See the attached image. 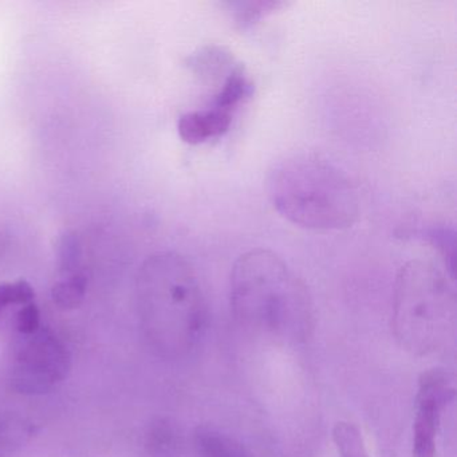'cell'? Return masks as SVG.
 <instances>
[{
	"label": "cell",
	"mask_w": 457,
	"mask_h": 457,
	"mask_svg": "<svg viewBox=\"0 0 457 457\" xmlns=\"http://www.w3.org/2000/svg\"><path fill=\"white\" fill-rule=\"evenodd\" d=\"M267 191L282 218L312 231H341L360 216V196L352 179L314 152H299L275 162Z\"/></svg>",
	"instance_id": "cell-2"
},
{
	"label": "cell",
	"mask_w": 457,
	"mask_h": 457,
	"mask_svg": "<svg viewBox=\"0 0 457 457\" xmlns=\"http://www.w3.org/2000/svg\"><path fill=\"white\" fill-rule=\"evenodd\" d=\"M456 328V294L440 269L411 261L401 267L393 295V330L403 349L429 355L443 349Z\"/></svg>",
	"instance_id": "cell-4"
},
{
	"label": "cell",
	"mask_w": 457,
	"mask_h": 457,
	"mask_svg": "<svg viewBox=\"0 0 457 457\" xmlns=\"http://www.w3.org/2000/svg\"><path fill=\"white\" fill-rule=\"evenodd\" d=\"M232 119V114L211 106L188 112L179 119V136L184 143L199 145L226 135L231 128Z\"/></svg>",
	"instance_id": "cell-7"
},
{
	"label": "cell",
	"mask_w": 457,
	"mask_h": 457,
	"mask_svg": "<svg viewBox=\"0 0 457 457\" xmlns=\"http://www.w3.org/2000/svg\"><path fill=\"white\" fill-rule=\"evenodd\" d=\"M456 398L454 377L444 369L420 376L413 424V456L435 457L444 411Z\"/></svg>",
	"instance_id": "cell-6"
},
{
	"label": "cell",
	"mask_w": 457,
	"mask_h": 457,
	"mask_svg": "<svg viewBox=\"0 0 457 457\" xmlns=\"http://www.w3.org/2000/svg\"><path fill=\"white\" fill-rule=\"evenodd\" d=\"M425 237L432 243L433 245L440 250L445 261L446 269L451 274L452 279L454 278V231L446 227H437L430 228L425 234Z\"/></svg>",
	"instance_id": "cell-13"
},
{
	"label": "cell",
	"mask_w": 457,
	"mask_h": 457,
	"mask_svg": "<svg viewBox=\"0 0 457 457\" xmlns=\"http://www.w3.org/2000/svg\"><path fill=\"white\" fill-rule=\"evenodd\" d=\"M15 326L22 336H31L41 328V312L34 302L25 304L18 312Z\"/></svg>",
	"instance_id": "cell-15"
},
{
	"label": "cell",
	"mask_w": 457,
	"mask_h": 457,
	"mask_svg": "<svg viewBox=\"0 0 457 457\" xmlns=\"http://www.w3.org/2000/svg\"><path fill=\"white\" fill-rule=\"evenodd\" d=\"M141 302L149 339L160 354L183 357L199 344L207 304L199 278L183 256L149 259L141 275Z\"/></svg>",
	"instance_id": "cell-3"
},
{
	"label": "cell",
	"mask_w": 457,
	"mask_h": 457,
	"mask_svg": "<svg viewBox=\"0 0 457 457\" xmlns=\"http://www.w3.org/2000/svg\"><path fill=\"white\" fill-rule=\"evenodd\" d=\"M227 6H228L229 14L234 18L235 25L242 30H245L258 23L262 18L280 9L283 4H278V2H234V4H227Z\"/></svg>",
	"instance_id": "cell-10"
},
{
	"label": "cell",
	"mask_w": 457,
	"mask_h": 457,
	"mask_svg": "<svg viewBox=\"0 0 457 457\" xmlns=\"http://www.w3.org/2000/svg\"><path fill=\"white\" fill-rule=\"evenodd\" d=\"M58 258L61 270L68 275L76 274L77 267L81 261V245L76 235L66 232L58 243Z\"/></svg>",
	"instance_id": "cell-14"
},
{
	"label": "cell",
	"mask_w": 457,
	"mask_h": 457,
	"mask_svg": "<svg viewBox=\"0 0 457 457\" xmlns=\"http://www.w3.org/2000/svg\"><path fill=\"white\" fill-rule=\"evenodd\" d=\"M36 298L33 286L21 279L14 283H0V314L10 306H25Z\"/></svg>",
	"instance_id": "cell-12"
},
{
	"label": "cell",
	"mask_w": 457,
	"mask_h": 457,
	"mask_svg": "<svg viewBox=\"0 0 457 457\" xmlns=\"http://www.w3.org/2000/svg\"><path fill=\"white\" fill-rule=\"evenodd\" d=\"M23 337L15 353L12 386L25 395H44L66 378L71 355L65 345L50 331L39 328L37 333Z\"/></svg>",
	"instance_id": "cell-5"
},
{
	"label": "cell",
	"mask_w": 457,
	"mask_h": 457,
	"mask_svg": "<svg viewBox=\"0 0 457 457\" xmlns=\"http://www.w3.org/2000/svg\"><path fill=\"white\" fill-rule=\"evenodd\" d=\"M333 440L339 457H369L362 433L354 424L338 422L334 427Z\"/></svg>",
	"instance_id": "cell-11"
},
{
	"label": "cell",
	"mask_w": 457,
	"mask_h": 457,
	"mask_svg": "<svg viewBox=\"0 0 457 457\" xmlns=\"http://www.w3.org/2000/svg\"><path fill=\"white\" fill-rule=\"evenodd\" d=\"M195 448L199 457H253L239 441L207 425L195 432Z\"/></svg>",
	"instance_id": "cell-8"
},
{
	"label": "cell",
	"mask_w": 457,
	"mask_h": 457,
	"mask_svg": "<svg viewBox=\"0 0 457 457\" xmlns=\"http://www.w3.org/2000/svg\"><path fill=\"white\" fill-rule=\"evenodd\" d=\"M87 279L76 272L55 283L52 290L53 301L63 310L77 309L87 295Z\"/></svg>",
	"instance_id": "cell-9"
},
{
	"label": "cell",
	"mask_w": 457,
	"mask_h": 457,
	"mask_svg": "<svg viewBox=\"0 0 457 457\" xmlns=\"http://www.w3.org/2000/svg\"><path fill=\"white\" fill-rule=\"evenodd\" d=\"M232 314L255 333L304 341L314 328L312 296L277 253L256 248L235 262L229 280Z\"/></svg>",
	"instance_id": "cell-1"
}]
</instances>
